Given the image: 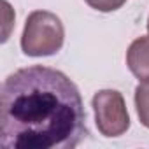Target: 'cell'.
I'll return each instance as SVG.
<instances>
[{
  "label": "cell",
  "mask_w": 149,
  "mask_h": 149,
  "mask_svg": "<svg viewBox=\"0 0 149 149\" xmlns=\"http://www.w3.org/2000/svg\"><path fill=\"white\" fill-rule=\"evenodd\" d=\"M91 104L97 128L104 137H119L130 128V116L119 91L100 90L95 93Z\"/></svg>",
  "instance_id": "obj_3"
},
{
  "label": "cell",
  "mask_w": 149,
  "mask_h": 149,
  "mask_svg": "<svg viewBox=\"0 0 149 149\" xmlns=\"http://www.w3.org/2000/svg\"><path fill=\"white\" fill-rule=\"evenodd\" d=\"M84 2H86L91 9H95V11H100V13H112V11L121 9L126 0H84Z\"/></svg>",
  "instance_id": "obj_6"
},
{
  "label": "cell",
  "mask_w": 149,
  "mask_h": 149,
  "mask_svg": "<svg viewBox=\"0 0 149 149\" xmlns=\"http://www.w3.org/2000/svg\"><path fill=\"white\" fill-rule=\"evenodd\" d=\"M126 65L139 81H149V35L139 37L130 44Z\"/></svg>",
  "instance_id": "obj_4"
},
{
  "label": "cell",
  "mask_w": 149,
  "mask_h": 149,
  "mask_svg": "<svg viewBox=\"0 0 149 149\" xmlns=\"http://www.w3.org/2000/svg\"><path fill=\"white\" fill-rule=\"evenodd\" d=\"M135 107L140 123L149 128V81H142L135 88Z\"/></svg>",
  "instance_id": "obj_5"
},
{
  "label": "cell",
  "mask_w": 149,
  "mask_h": 149,
  "mask_svg": "<svg viewBox=\"0 0 149 149\" xmlns=\"http://www.w3.org/2000/svg\"><path fill=\"white\" fill-rule=\"evenodd\" d=\"M147 32H149V19H147Z\"/></svg>",
  "instance_id": "obj_7"
},
{
  "label": "cell",
  "mask_w": 149,
  "mask_h": 149,
  "mask_svg": "<svg viewBox=\"0 0 149 149\" xmlns=\"http://www.w3.org/2000/svg\"><path fill=\"white\" fill-rule=\"evenodd\" d=\"M65 40L61 19L49 11H33L25 23L21 49L26 56H51L58 53Z\"/></svg>",
  "instance_id": "obj_2"
},
{
  "label": "cell",
  "mask_w": 149,
  "mask_h": 149,
  "mask_svg": "<svg viewBox=\"0 0 149 149\" xmlns=\"http://www.w3.org/2000/svg\"><path fill=\"white\" fill-rule=\"evenodd\" d=\"M86 135L81 93L63 72L32 65L4 81L0 91L4 149H74Z\"/></svg>",
  "instance_id": "obj_1"
}]
</instances>
